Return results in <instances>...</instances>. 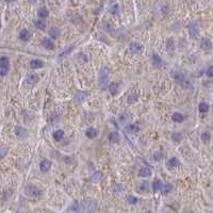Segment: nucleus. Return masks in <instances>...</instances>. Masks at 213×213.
Segmentation results:
<instances>
[{
    "label": "nucleus",
    "instance_id": "nucleus-1",
    "mask_svg": "<svg viewBox=\"0 0 213 213\" xmlns=\"http://www.w3.org/2000/svg\"><path fill=\"white\" fill-rule=\"evenodd\" d=\"M97 208V203L92 199L83 200L81 203H79V209L78 211L81 213H93Z\"/></svg>",
    "mask_w": 213,
    "mask_h": 213
},
{
    "label": "nucleus",
    "instance_id": "nucleus-2",
    "mask_svg": "<svg viewBox=\"0 0 213 213\" xmlns=\"http://www.w3.org/2000/svg\"><path fill=\"white\" fill-rule=\"evenodd\" d=\"M109 68L108 67H102L100 71H99V75H98V84H99V87L105 90V87L108 86L109 84Z\"/></svg>",
    "mask_w": 213,
    "mask_h": 213
},
{
    "label": "nucleus",
    "instance_id": "nucleus-3",
    "mask_svg": "<svg viewBox=\"0 0 213 213\" xmlns=\"http://www.w3.org/2000/svg\"><path fill=\"white\" fill-rule=\"evenodd\" d=\"M9 66H10V62L7 56H1L0 58V76L4 77L9 71Z\"/></svg>",
    "mask_w": 213,
    "mask_h": 213
},
{
    "label": "nucleus",
    "instance_id": "nucleus-4",
    "mask_svg": "<svg viewBox=\"0 0 213 213\" xmlns=\"http://www.w3.org/2000/svg\"><path fill=\"white\" fill-rule=\"evenodd\" d=\"M175 80L176 82L179 84H181V85H185L186 83H189V80H188V76H186V73L184 71H182V70H179L177 73H175Z\"/></svg>",
    "mask_w": 213,
    "mask_h": 213
},
{
    "label": "nucleus",
    "instance_id": "nucleus-5",
    "mask_svg": "<svg viewBox=\"0 0 213 213\" xmlns=\"http://www.w3.org/2000/svg\"><path fill=\"white\" fill-rule=\"evenodd\" d=\"M189 31L192 39H197L199 35V26L197 21H192L189 24Z\"/></svg>",
    "mask_w": 213,
    "mask_h": 213
},
{
    "label": "nucleus",
    "instance_id": "nucleus-6",
    "mask_svg": "<svg viewBox=\"0 0 213 213\" xmlns=\"http://www.w3.org/2000/svg\"><path fill=\"white\" fill-rule=\"evenodd\" d=\"M26 193H27L30 197H39V196L41 195V191H39L36 186H34V185L28 186L27 190H26Z\"/></svg>",
    "mask_w": 213,
    "mask_h": 213
},
{
    "label": "nucleus",
    "instance_id": "nucleus-7",
    "mask_svg": "<svg viewBox=\"0 0 213 213\" xmlns=\"http://www.w3.org/2000/svg\"><path fill=\"white\" fill-rule=\"evenodd\" d=\"M130 50L132 53H141L143 51V46L139 42H132L130 44Z\"/></svg>",
    "mask_w": 213,
    "mask_h": 213
},
{
    "label": "nucleus",
    "instance_id": "nucleus-8",
    "mask_svg": "<svg viewBox=\"0 0 213 213\" xmlns=\"http://www.w3.org/2000/svg\"><path fill=\"white\" fill-rule=\"evenodd\" d=\"M151 63H152V65H154V67L159 68V67L162 66L163 61H162V58H161L159 54L154 53V54H152V56H151Z\"/></svg>",
    "mask_w": 213,
    "mask_h": 213
},
{
    "label": "nucleus",
    "instance_id": "nucleus-9",
    "mask_svg": "<svg viewBox=\"0 0 213 213\" xmlns=\"http://www.w3.org/2000/svg\"><path fill=\"white\" fill-rule=\"evenodd\" d=\"M39 80V76L36 73H29L28 77L26 78V83L28 85H34Z\"/></svg>",
    "mask_w": 213,
    "mask_h": 213
},
{
    "label": "nucleus",
    "instance_id": "nucleus-10",
    "mask_svg": "<svg viewBox=\"0 0 213 213\" xmlns=\"http://www.w3.org/2000/svg\"><path fill=\"white\" fill-rule=\"evenodd\" d=\"M31 39V33L27 30V29H22L19 33V39L22 42H28Z\"/></svg>",
    "mask_w": 213,
    "mask_h": 213
},
{
    "label": "nucleus",
    "instance_id": "nucleus-11",
    "mask_svg": "<svg viewBox=\"0 0 213 213\" xmlns=\"http://www.w3.org/2000/svg\"><path fill=\"white\" fill-rule=\"evenodd\" d=\"M51 167V162L47 159H44V160L41 161V163H39V169L44 173L49 171V168Z\"/></svg>",
    "mask_w": 213,
    "mask_h": 213
},
{
    "label": "nucleus",
    "instance_id": "nucleus-12",
    "mask_svg": "<svg viewBox=\"0 0 213 213\" xmlns=\"http://www.w3.org/2000/svg\"><path fill=\"white\" fill-rule=\"evenodd\" d=\"M211 41L209 39H201V43H200V48L205 50V51H210L211 50Z\"/></svg>",
    "mask_w": 213,
    "mask_h": 213
},
{
    "label": "nucleus",
    "instance_id": "nucleus-13",
    "mask_svg": "<svg viewBox=\"0 0 213 213\" xmlns=\"http://www.w3.org/2000/svg\"><path fill=\"white\" fill-rule=\"evenodd\" d=\"M43 66H44L43 61L39 59L31 60V62H30V68H32V69H39V68H42Z\"/></svg>",
    "mask_w": 213,
    "mask_h": 213
},
{
    "label": "nucleus",
    "instance_id": "nucleus-14",
    "mask_svg": "<svg viewBox=\"0 0 213 213\" xmlns=\"http://www.w3.org/2000/svg\"><path fill=\"white\" fill-rule=\"evenodd\" d=\"M14 133L15 135L18 136V137H24V136H27V134H28V131L24 129V128H22V127H16L14 129Z\"/></svg>",
    "mask_w": 213,
    "mask_h": 213
},
{
    "label": "nucleus",
    "instance_id": "nucleus-15",
    "mask_svg": "<svg viewBox=\"0 0 213 213\" xmlns=\"http://www.w3.org/2000/svg\"><path fill=\"white\" fill-rule=\"evenodd\" d=\"M108 90L110 92V94L111 95H116L117 94V91H118V84L116 83V82H111V83L108 84Z\"/></svg>",
    "mask_w": 213,
    "mask_h": 213
},
{
    "label": "nucleus",
    "instance_id": "nucleus-16",
    "mask_svg": "<svg viewBox=\"0 0 213 213\" xmlns=\"http://www.w3.org/2000/svg\"><path fill=\"white\" fill-rule=\"evenodd\" d=\"M152 190H154V192H157V191H161L162 188H163V183L161 181L160 179H154V182H152Z\"/></svg>",
    "mask_w": 213,
    "mask_h": 213
},
{
    "label": "nucleus",
    "instance_id": "nucleus-17",
    "mask_svg": "<svg viewBox=\"0 0 213 213\" xmlns=\"http://www.w3.org/2000/svg\"><path fill=\"white\" fill-rule=\"evenodd\" d=\"M85 135L88 137V139H94L98 135V131L95 128L91 127V128H87L86 131H85Z\"/></svg>",
    "mask_w": 213,
    "mask_h": 213
},
{
    "label": "nucleus",
    "instance_id": "nucleus-18",
    "mask_svg": "<svg viewBox=\"0 0 213 213\" xmlns=\"http://www.w3.org/2000/svg\"><path fill=\"white\" fill-rule=\"evenodd\" d=\"M49 35H50L51 39H58L60 36V30L56 27H51L49 29Z\"/></svg>",
    "mask_w": 213,
    "mask_h": 213
},
{
    "label": "nucleus",
    "instance_id": "nucleus-19",
    "mask_svg": "<svg viewBox=\"0 0 213 213\" xmlns=\"http://www.w3.org/2000/svg\"><path fill=\"white\" fill-rule=\"evenodd\" d=\"M151 175V171L148 167H142L139 171V176L142 178H147Z\"/></svg>",
    "mask_w": 213,
    "mask_h": 213
},
{
    "label": "nucleus",
    "instance_id": "nucleus-20",
    "mask_svg": "<svg viewBox=\"0 0 213 213\" xmlns=\"http://www.w3.org/2000/svg\"><path fill=\"white\" fill-rule=\"evenodd\" d=\"M42 45H43V47H45L46 49H53L54 48V45H53L52 41H51L50 39H48V37H45V39H43Z\"/></svg>",
    "mask_w": 213,
    "mask_h": 213
},
{
    "label": "nucleus",
    "instance_id": "nucleus-21",
    "mask_svg": "<svg viewBox=\"0 0 213 213\" xmlns=\"http://www.w3.org/2000/svg\"><path fill=\"white\" fill-rule=\"evenodd\" d=\"M126 130H127V132H128V133L134 134V133L139 132L140 128H139V126H137V125H135V124H130V125H128V126H127Z\"/></svg>",
    "mask_w": 213,
    "mask_h": 213
},
{
    "label": "nucleus",
    "instance_id": "nucleus-22",
    "mask_svg": "<svg viewBox=\"0 0 213 213\" xmlns=\"http://www.w3.org/2000/svg\"><path fill=\"white\" fill-rule=\"evenodd\" d=\"M52 136H53V139H54V141H56V142H60V141L63 139L64 131H63V130H61V129L56 130V131L53 132Z\"/></svg>",
    "mask_w": 213,
    "mask_h": 213
},
{
    "label": "nucleus",
    "instance_id": "nucleus-23",
    "mask_svg": "<svg viewBox=\"0 0 213 213\" xmlns=\"http://www.w3.org/2000/svg\"><path fill=\"white\" fill-rule=\"evenodd\" d=\"M49 15V12L46 7H41L37 11V16H39L41 19H44V18H47Z\"/></svg>",
    "mask_w": 213,
    "mask_h": 213
},
{
    "label": "nucleus",
    "instance_id": "nucleus-24",
    "mask_svg": "<svg viewBox=\"0 0 213 213\" xmlns=\"http://www.w3.org/2000/svg\"><path fill=\"white\" fill-rule=\"evenodd\" d=\"M179 164H180V162H179V160L177 158H171V159H169L167 162V167L168 168L177 167Z\"/></svg>",
    "mask_w": 213,
    "mask_h": 213
},
{
    "label": "nucleus",
    "instance_id": "nucleus-25",
    "mask_svg": "<svg viewBox=\"0 0 213 213\" xmlns=\"http://www.w3.org/2000/svg\"><path fill=\"white\" fill-rule=\"evenodd\" d=\"M130 118H131V115H130V114H128V113H122L118 117V120L122 122V124H126V122H129Z\"/></svg>",
    "mask_w": 213,
    "mask_h": 213
},
{
    "label": "nucleus",
    "instance_id": "nucleus-26",
    "mask_svg": "<svg viewBox=\"0 0 213 213\" xmlns=\"http://www.w3.org/2000/svg\"><path fill=\"white\" fill-rule=\"evenodd\" d=\"M171 119H173L175 122H182L183 120H184V117H183V115H182L181 113L176 112V113H174V114H173V116H171Z\"/></svg>",
    "mask_w": 213,
    "mask_h": 213
},
{
    "label": "nucleus",
    "instance_id": "nucleus-27",
    "mask_svg": "<svg viewBox=\"0 0 213 213\" xmlns=\"http://www.w3.org/2000/svg\"><path fill=\"white\" fill-rule=\"evenodd\" d=\"M109 140H110V142H112V143H117L119 141V134L116 132V131L111 132L109 134Z\"/></svg>",
    "mask_w": 213,
    "mask_h": 213
},
{
    "label": "nucleus",
    "instance_id": "nucleus-28",
    "mask_svg": "<svg viewBox=\"0 0 213 213\" xmlns=\"http://www.w3.org/2000/svg\"><path fill=\"white\" fill-rule=\"evenodd\" d=\"M137 98H139L137 94L132 93V94H130L129 96H128V98H127V102L130 103V105H133V103H135V102L137 101Z\"/></svg>",
    "mask_w": 213,
    "mask_h": 213
},
{
    "label": "nucleus",
    "instance_id": "nucleus-29",
    "mask_svg": "<svg viewBox=\"0 0 213 213\" xmlns=\"http://www.w3.org/2000/svg\"><path fill=\"white\" fill-rule=\"evenodd\" d=\"M198 109L200 113H206V112L209 111V105L207 102H201V103H199Z\"/></svg>",
    "mask_w": 213,
    "mask_h": 213
},
{
    "label": "nucleus",
    "instance_id": "nucleus-30",
    "mask_svg": "<svg viewBox=\"0 0 213 213\" xmlns=\"http://www.w3.org/2000/svg\"><path fill=\"white\" fill-rule=\"evenodd\" d=\"M101 179H102V175H101L100 171H95L94 175L92 176V180H93V182H96V183L100 181Z\"/></svg>",
    "mask_w": 213,
    "mask_h": 213
},
{
    "label": "nucleus",
    "instance_id": "nucleus-31",
    "mask_svg": "<svg viewBox=\"0 0 213 213\" xmlns=\"http://www.w3.org/2000/svg\"><path fill=\"white\" fill-rule=\"evenodd\" d=\"M166 49H167V51H173L175 49V43H174V39H168L167 42H166Z\"/></svg>",
    "mask_w": 213,
    "mask_h": 213
},
{
    "label": "nucleus",
    "instance_id": "nucleus-32",
    "mask_svg": "<svg viewBox=\"0 0 213 213\" xmlns=\"http://www.w3.org/2000/svg\"><path fill=\"white\" fill-rule=\"evenodd\" d=\"M173 190V185L171 184V183H165V184H163V188H162V193L163 194H167V193H169Z\"/></svg>",
    "mask_w": 213,
    "mask_h": 213
},
{
    "label": "nucleus",
    "instance_id": "nucleus-33",
    "mask_svg": "<svg viewBox=\"0 0 213 213\" xmlns=\"http://www.w3.org/2000/svg\"><path fill=\"white\" fill-rule=\"evenodd\" d=\"M34 26L37 29H39V30H45V24H44V22H43V20H41V19L35 20L34 21Z\"/></svg>",
    "mask_w": 213,
    "mask_h": 213
},
{
    "label": "nucleus",
    "instance_id": "nucleus-34",
    "mask_svg": "<svg viewBox=\"0 0 213 213\" xmlns=\"http://www.w3.org/2000/svg\"><path fill=\"white\" fill-rule=\"evenodd\" d=\"M86 97V95H85V93H78L77 95H76V97H75V99H76V101L79 102V103H81V102L84 100V98Z\"/></svg>",
    "mask_w": 213,
    "mask_h": 213
},
{
    "label": "nucleus",
    "instance_id": "nucleus-35",
    "mask_svg": "<svg viewBox=\"0 0 213 213\" xmlns=\"http://www.w3.org/2000/svg\"><path fill=\"white\" fill-rule=\"evenodd\" d=\"M110 12H111V14L113 15H116L119 13V5L118 4H113L111 7V9H110Z\"/></svg>",
    "mask_w": 213,
    "mask_h": 213
},
{
    "label": "nucleus",
    "instance_id": "nucleus-36",
    "mask_svg": "<svg viewBox=\"0 0 213 213\" xmlns=\"http://www.w3.org/2000/svg\"><path fill=\"white\" fill-rule=\"evenodd\" d=\"M137 200H139V199L136 198V197H134V196H132V195H129L128 197H127V201H128L129 205H135V203H137Z\"/></svg>",
    "mask_w": 213,
    "mask_h": 213
},
{
    "label": "nucleus",
    "instance_id": "nucleus-37",
    "mask_svg": "<svg viewBox=\"0 0 213 213\" xmlns=\"http://www.w3.org/2000/svg\"><path fill=\"white\" fill-rule=\"evenodd\" d=\"M171 139L175 141V142H180L182 139V134L179 132H175L173 133V135H171Z\"/></svg>",
    "mask_w": 213,
    "mask_h": 213
},
{
    "label": "nucleus",
    "instance_id": "nucleus-38",
    "mask_svg": "<svg viewBox=\"0 0 213 213\" xmlns=\"http://www.w3.org/2000/svg\"><path fill=\"white\" fill-rule=\"evenodd\" d=\"M201 140L203 143H208L210 141V133L209 132H203L201 134Z\"/></svg>",
    "mask_w": 213,
    "mask_h": 213
},
{
    "label": "nucleus",
    "instance_id": "nucleus-39",
    "mask_svg": "<svg viewBox=\"0 0 213 213\" xmlns=\"http://www.w3.org/2000/svg\"><path fill=\"white\" fill-rule=\"evenodd\" d=\"M78 59H79V61H80V63H86V62H87L86 56H85L84 53H82V52H80L79 54H78Z\"/></svg>",
    "mask_w": 213,
    "mask_h": 213
},
{
    "label": "nucleus",
    "instance_id": "nucleus-40",
    "mask_svg": "<svg viewBox=\"0 0 213 213\" xmlns=\"http://www.w3.org/2000/svg\"><path fill=\"white\" fill-rule=\"evenodd\" d=\"M154 161H160L162 158H163V154H162V152L161 151H158V152H156V154H154Z\"/></svg>",
    "mask_w": 213,
    "mask_h": 213
},
{
    "label": "nucleus",
    "instance_id": "nucleus-41",
    "mask_svg": "<svg viewBox=\"0 0 213 213\" xmlns=\"http://www.w3.org/2000/svg\"><path fill=\"white\" fill-rule=\"evenodd\" d=\"M71 50H73V46H70V47H69L68 49H66V50H64V52L60 53V54H59V58H60V56H66V54H68V53H70V52H71Z\"/></svg>",
    "mask_w": 213,
    "mask_h": 213
},
{
    "label": "nucleus",
    "instance_id": "nucleus-42",
    "mask_svg": "<svg viewBox=\"0 0 213 213\" xmlns=\"http://www.w3.org/2000/svg\"><path fill=\"white\" fill-rule=\"evenodd\" d=\"M207 77H209V78H212L213 76V67L212 66H210L209 68H208V70H207Z\"/></svg>",
    "mask_w": 213,
    "mask_h": 213
},
{
    "label": "nucleus",
    "instance_id": "nucleus-43",
    "mask_svg": "<svg viewBox=\"0 0 213 213\" xmlns=\"http://www.w3.org/2000/svg\"><path fill=\"white\" fill-rule=\"evenodd\" d=\"M141 190L147 191V190H148V183H147V182H143V183L141 184Z\"/></svg>",
    "mask_w": 213,
    "mask_h": 213
},
{
    "label": "nucleus",
    "instance_id": "nucleus-44",
    "mask_svg": "<svg viewBox=\"0 0 213 213\" xmlns=\"http://www.w3.org/2000/svg\"><path fill=\"white\" fill-rule=\"evenodd\" d=\"M5 156V150L4 149H0V159L3 158Z\"/></svg>",
    "mask_w": 213,
    "mask_h": 213
},
{
    "label": "nucleus",
    "instance_id": "nucleus-45",
    "mask_svg": "<svg viewBox=\"0 0 213 213\" xmlns=\"http://www.w3.org/2000/svg\"><path fill=\"white\" fill-rule=\"evenodd\" d=\"M147 213H151V212H147Z\"/></svg>",
    "mask_w": 213,
    "mask_h": 213
}]
</instances>
